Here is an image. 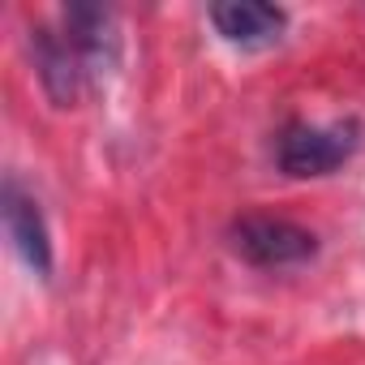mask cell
<instances>
[{"mask_svg":"<svg viewBox=\"0 0 365 365\" xmlns=\"http://www.w3.org/2000/svg\"><path fill=\"white\" fill-rule=\"evenodd\" d=\"M65 39L78 48L91 78H99V73H108L116 65L120 43H116L112 9H103V5H69L65 9Z\"/></svg>","mask_w":365,"mask_h":365,"instance_id":"cell-5","label":"cell"},{"mask_svg":"<svg viewBox=\"0 0 365 365\" xmlns=\"http://www.w3.org/2000/svg\"><path fill=\"white\" fill-rule=\"evenodd\" d=\"M0 215H5V232L14 241V250L26 258V267L35 275H52V241H48V224L39 215V202L18 185L5 180V194H0Z\"/></svg>","mask_w":365,"mask_h":365,"instance_id":"cell-3","label":"cell"},{"mask_svg":"<svg viewBox=\"0 0 365 365\" xmlns=\"http://www.w3.org/2000/svg\"><path fill=\"white\" fill-rule=\"evenodd\" d=\"M356 150V125H288L279 138V168L288 176H327Z\"/></svg>","mask_w":365,"mask_h":365,"instance_id":"cell-1","label":"cell"},{"mask_svg":"<svg viewBox=\"0 0 365 365\" xmlns=\"http://www.w3.org/2000/svg\"><path fill=\"white\" fill-rule=\"evenodd\" d=\"M31 48H35V69H39V82L48 91V99L56 108H73L78 95H82V82L91 78L78 48L65 39V35H52V31H31Z\"/></svg>","mask_w":365,"mask_h":365,"instance_id":"cell-4","label":"cell"},{"mask_svg":"<svg viewBox=\"0 0 365 365\" xmlns=\"http://www.w3.org/2000/svg\"><path fill=\"white\" fill-rule=\"evenodd\" d=\"M211 22L237 48H271L284 35L288 14L262 0H224V5H211Z\"/></svg>","mask_w":365,"mask_h":365,"instance_id":"cell-6","label":"cell"},{"mask_svg":"<svg viewBox=\"0 0 365 365\" xmlns=\"http://www.w3.org/2000/svg\"><path fill=\"white\" fill-rule=\"evenodd\" d=\"M232 250L254 267H297V262L314 258L318 241H314V232H305L288 220L245 215L232 224Z\"/></svg>","mask_w":365,"mask_h":365,"instance_id":"cell-2","label":"cell"}]
</instances>
